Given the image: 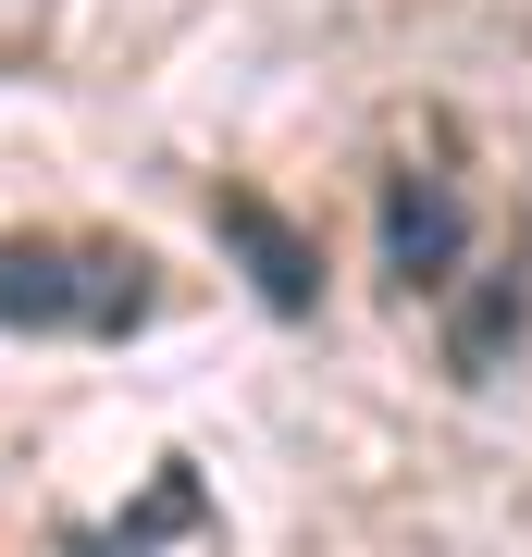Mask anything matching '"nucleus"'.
<instances>
[{
	"label": "nucleus",
	"instance_id": "1",
	"mask_svg": "<svg viewBox=\"0 0 532 557\" xmlns=\"http://www.w3.org/2000/svg\"><path fill=\"white\" fill-rule=\"evenodd\" d=\"M161 310L149 248L112 236H0V322L13 335H137Z\"/></svg>",
	"mask_w": 532,
	"mask_h": 557
},
{
	"label": "nucleus",
	"instance_id": "2",
	"mask_svg": "<svg viewBox=\"0 0 532 557\" xmlns=\"http://www.w3.org/2000/svg\"><path fill=\"white\" fill-rule=\"evenodd\" d=\"M211 236L248 260V285H260V310H285V322H310L322 310V248L297 236V223L260 199V186H211Z\"/></svg>",
	"mask_w": 532,
	"mask_h": 557
},
{
	"label": "nucleus",
	"instance_id": "3",
	"mask_svg": "<svg viewBox=\"0 0 532 557\" xmlns=\"http://www.w3.org/2000/svg\"><path fill=\"white\" fill-rule=\"evenodd\" d=\"M75 557H223V508H211V483H198V458H161L137 483V508H124L112 533H87Z\"/></svg>",
	"mask_w": 532,
	"mask_h": 557
},
{
	"label": "nucleus",
	"instance_id": "4",
	"mask_svg": "<svg viewBox=\"0 0 532 557\" xmlns=\"http://www.w3.org/2000/svg\"><path fill=\"white\" fill-rule=\"evenodd\" d=\"M458 248H471V199H458V174H434V161H409V174L384 186V273L409 285H446Z\"/></svg>",
	"mask_w": 532,
	"mask_h": 557
},
{
	"label": "nucleus",
	"instance_id": "5",
	"mask_svg": "<svg viewBox=\"0 0 532 557\" xmlns=\"http://www.w3.org/2000/svg\"><path fill=\"white\" fill-rule=\"evenodd\" d=\"M520 347H532V248H495L471 273V298L446 310V372L458 384H495Z\"/></svg>",
	"mask_w": 532,
	"mask_h": 557
},
{
	"label": "nucleus",
	"instance_id": "6",
	"mask_svg": "<svg viewBox=\"0 0 532 557\" xmlns=\"http://www.w3.org/2000/svg\"><path fill=\"white\" fill-rule=\"evenodd\" d=\"M50 13H62V0H0V50H38Z\"/></svg>",
	"mask_w": 532,
	"mask_h": 557
}]
</instances>
